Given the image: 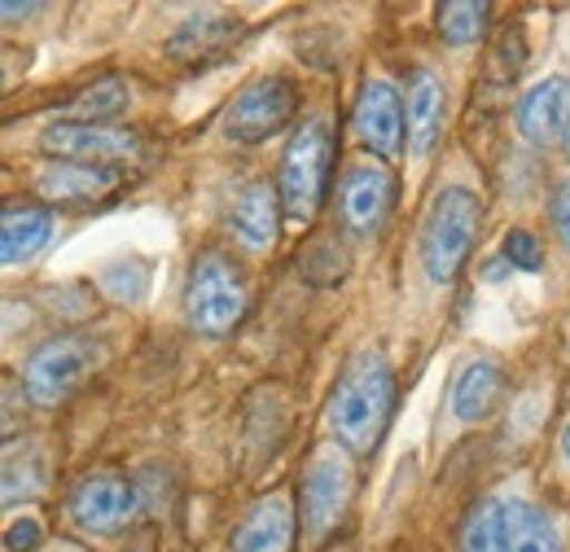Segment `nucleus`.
I'll use <instances>...</instances> for the list:
<instances>
[{"label": "nucleus", "mask_w": 570, "mask_h": 552, "mask_svg": "<svg viewBox=\"0 0 570 552\" xmlns=\"http://www.w3.org/2000/svg\"><path fill=\"white\" fill-rule=\"evenodd\" d=\"M395 413V373L382 351L364 346L338 373L330 395V430L352 456H373Z\"/></svg>", "instance_id": "obj_1"}, {"label": "nucleus", "mask_w": 570, "mask_h": 552, "mask_svg": "<svg viewBox=\"0 0 570 552\" xmlns=\"http://www.w3.org/2000/svg\"><path fill=\"white\" fill-rule=\"evenodd\" d=\"M461 552H562L558 522L518 495L479 500L461 526Z\"/></svg>", "instance_id": "obj_2"}, {"label": "nucleus", "mask_w": 570, "mask_h": 552, "mask_svg": "<svg viewBox=\"0 0 570 552\" xmlns=\"http://www.w3.org/2000/svg\"><path fill=\"white\" fill-rule=\"evenodd\" d=\"M250 312V285L246 273L224 255L203 250L185 276V325L198 338H228Z\"/></svg>", "instance_id": "obj_3"}, {"label": "nucleus", "mask_w": 570, "mask_h": 552, "mask_svg": "<svg viewBox=\"0 0 570 552\" xmlns=\"http://www.w3.org/2000/svg\"><path fill=\"white\" fill-rule=\"evenodd\" d=\"M479 224H483V207L470 189L452 185V189L434 194L426 224H422V264H426L430 280L448 285L461 273V264H465V255L479 237Z\"/></svg>", "instance_id": "obj_4"}, {"label": "nucleus", "mask_w": 570, "mask_h": 552, "mask_svg": "<svg viewBox=\"0 0 570 552\" xmlns=\"http://www.w3.org/2000/svg\"><path fill=\"white\" fill-rule=\"evenodd\" d=\"M330 162H334V137L325 119H307L294 128L282 154V207L289 219H312L325 189H330Z\"/></svg>", "instance_id": "obj_5"}, {"label": "nucleus", "mask_w": 570, "mask_h": 552, "mask_svg": "<svg viewBox=\"0 0 570 552\" xmlns=\"http://www.w3.org/2000/svg\"><path fill=\"white\" fill-rule=\"evenodd\" d=\"M97 364H101V346L92 338H83V334H62V338L40 343L22 364V382H27L31 404L58 408L62 400H71L75 391L83 386V377Z\"/></svg>", "instance_id": "obj_6"}, {"label": "nucleus", "mask_w": 570, "mask_h": 552, "mask_svg": "<svg viewBox=\"0 0 570 552\" xmlns=\"http://www.w3.org/2000/svg\"><path fill=\"white\" fill-rule=\"evenodd\" d=\"M298 115V83L289 75H264L237 92V101L224 110V137L237 145H255L282 132Z\"/></svg>", "instance_id": "obj_7"}, {"label": "nucleus", "mask_w": 570, "mask_h": 552, "mask_svg": "<svg viewBox=\"0 0 570 552\" xmlns=\"http://www.w3.org/2000/svg\"><path fill=\"white\" fill-rule=\"evenodd\" d=\"M40 149L58 154V162H97L119 167L128 158H141L145 140L132 128H106V124H53L40 132Z\"/></svg>", "instance_id": "obj_8"}, {"label": "nucleus", "mask_w": 570, "mask_h": 552, "mask_svg": "<svg viewBox=\"0 0 570 552\" xmlns=\"http://www.w3.org/2000/svg\"><path fill=\"white\" fill-rule=\"evenodd\" d=\"M141 509L137 483L119 479V474H88L83 483H75L67 513L83 535H115L128 526V518Z\"/></svg>", "instance_id": "obj_9"}, {"label": "nucleus", "mask_w": 570, "mask_h": 552, "mask_svg": "<svg viewBox=\"0 0 570 552\" xmlns=\"http://www.w3.org/2000/svg\"><path fill=\"white\" fill-rule=\"evenodd\" d=\"M395 210V176L377 162L352 167L338 185V219L352 237H377Z\"/></svg>", "instance_id": "obj_10"}, {"label": "nucleus", "mask_w": 570, "mask_h": 552, "mask_svg": "<svg viewBox=\"0 0 570 552\" xmlns=\"http://www.w3.org/2000/svg\"><path fill=\"white\" fill-rule=\"evenodd\" d=\"M352 128L360 145L377 158H395L409 137V115H404V97L386 83V79H368L360 88L356 110H352Z\"/></svg>", "instance_id": "obj_11"}, {"label": "nucleus", "mask_w": 570, "mask_h": 552, "mask_svg": "<svg viewBox=\"0 0 570 552\" xmlns=\"http://www.w3.org/2000/svg\"><path fill=\"white\" fill-rule=\"evenodd\" d=\"M347 500H352V470L330 452L316 456L303 474V526L312 535H325L347 513Z\"/></svg>", "instance_id": "obj_12"}, {"label": "nucleus", "mask_w": 570, "mask_h": 552, "mask_svg": "<svg viewBox=\"0 0 570 552\" xmlns=\"http://www.w3.org/2000/svg\"><path fill=\"white\" fill-rule=\"evenodd\" d=\"M282 189H273L268 180H250L237 189L233 210H228V228L233 237L246 246V250H268L277 241V228H282Z\"/></svg>", "instance_id": "obj_13"}, {"label": "nucleus", "mask_w": 570, "mask_h": 552, "mask_svg": "<svg viewBox=\"0 0 570 552\" xmlns=\"http://www.w3.org/2000/svg\"><path fill=\"white\" fill-rule=\"evenodd\" d=\"M119 185H124V171L97 167V162H45V171L36 176V194L45 203H83V198L115 194Z\"/></svg>", "instance_id": "obj_14"}, {"label": "nucleus", "mask_w": 570, "mask_h": 552, "mask_svg": "<svg viewBox=\"0 0 570 552\" xmlns=\"http://www.w3.org/2000/svg\"><path fill=\"white\" fill-rule=\"evenodd\" d=\"M570 128V83L567 79H544L518 101V132L531 145H553Z\"/></svg>", "instance_id": "obj_15"}, {"label": "nucleus", "mask_w": 570, "mask_h": 552, "mask_svg": "<svg viewBox=\"0 0 570 552\" xmlns=\"http://www.w3.org/2000/svg\"><path fill=\"white\" fill-rule=\"evenodd\" d=\"M504 400V373H500L497 359H470L461 364V373L452 377V391H448V404L452 416L474 425V421H488Z\"/></svg>", "instance_id": "obj_16"}, {"label": "nucleus", "mask_w": 570, "mask_h": 552, "mask_svg": "<svg viewBox=\"0 0 570 552\" xmlns=\"http://www.w3.org/2000/svg\"><path fill=\"white\" fill-rule=\"evenodd\" d=\"M246 36V22L233 18V13H194L180 22V31L167 40V53L176 62H203L224 53L228 45H237Z\"/></svg>", "instance_id": "obj_17"}, {"label": "nucleus", "mask_w": 570, "mask_h": 552, "mask_svg": "<svg viewBox=\"0 0 570 552\" xmlns=\"http://www.w3.org/2000/svg\"><path fill=\"white\" fill-rule=\"evenodd\" d=\"M289 544H294V509L285 495H268L242 518L228 552H289Z\"/></svg>", "instance_id": "obj_18"}, {"label": "nucleus", "mask_w": 570, "mask_h": 552, "mask_svg": "<svg viewBox=\"0 0 570 552\" xmlns=\"http://www.w3.org/2000/svg\"><path fill=\"white\" fill-rule=\"evenodd\" d=\"M443 79L434 70L417 67L409 75V88H404V115H409V149L422 158L434 149L439 128H443Z\"/></svg>", "instance_id": "obj_19"}, {"label": "nucleus", "mask_w": 570, "mask_h": 552, "mask_svg": "<svg viewBox=\"0 0 570 552\" xmlns=\"http://www.w3.org/2000/svg\"><path fill=\"white\" fill-rule=\"evenodd\" d=\"M53 241V215L45 207H4V233H0V259L4 268H18L36 259Z\"/></svg>", "instance_id": "obj_20"}, {"label": "nucleus", "mask_w": 570, "mask_h": 552, "mask_svg": "<svg viewBox=\"0 0 570 552\" xmlns=\"http://www.w3.org/2000/svg\"><path fill=\"white\" fill-rule=\"evenodd\" d=\"M124 106H128V83H124L119 75H106V79L83 83L67 106H58V119H62V124H106V119H115Z\"/></svg>", "instance_id": "obj_21"}, {"label": "nucleus", "mask_w": 570, "mask_h": 552, "mask_svg": "<svg viewBox=\"0 0 570 552\" xmlns=\"http://www.w3.org/2000/svg\"><path fill=\"white\" fill-rule=\"evenodd\" d=\"M488 18H492V9H488V4H474V0H448V4L434 9V27H439V36H443L448 45H470V40H479L483 27H488Z\"/></svg>", "instance_id": "obj_22"}, {"label": "nucleus", "mask_w": 570, "mask_h": 552, "mask_svg": "<svg viewBox=\"0 0 570 552\" xmlns=\"http://www.w3.org/2000/svg\"><path fill=\"white\" fill-rule=\"evenodd\" d=\"M343 268H347V255H343V246L334 237H316L298 255V273H303V280H312V285H338Z\"/></svg>", "instance_id": "obj_23"}, {"label": "nucleus", "mask_w": 570, "mask_h": 552, "mask_svg": "<svg viewBox=\"0 0 570 552\" xmlns=\"http://www.w3.org/2000/svg\"><path fill=\"white\" fill-rule=\"evenodd\" d=\"M504 264L518 268V273H540V268H544V246H540V237L527 233V228L504 233Z\"/></svg>", "instance_id": "obj_24"}, {"label": "nucleus", "mask_w": 570, "mask_h": 552, "mask_svg": "<svg viewBox=\"0 0 570 552\" xmlns=\"http://www.w3.org/2000/svg\"><path fill=\"white\" fill-rule=\"evenodd\" d=\"M518 70H522V36L504 31L497 40V49H492V79H497V88H509L518 79Z\"/></svg>", "instance_id": "obj_25"}, {"label": "nucleus", "mask_w": 570, "mask_h": 552, "mask_svg": "<svg viewBox=\"0 0 570 552\" xmlns=\"http://www.w3.org/2000/svg\"><path fill=\"white\" fill-rule=\"evenodd\" d=\"M167 491H171V479H167V470H145L141 479H137V500H141V509L149 513H163L167 509Z\"/></svg>", "instance_id": "obj_26"}, {"label": "nucleus", "mask_w": 570, "mask_h": 552, "mask_svg": "<svg viewBox=\"0 0 570 552\" xmlns=\"http://www.w3.org/2000/svg\"><path fill=\"white\" fill-rule=\"evenodd\" d=\"M553 228H558V241H562V250L570 255V180H562L558 189H553Z\"/></svg>", "instance_id": "obj_27"}, {"label": "nucleus", "mask_w": 570, "mask_h": 552, "mask_svg": "<svg viewBox=\"0 0 570 552\" xmlns=\"http://www.w3.org/2000/svg\"><path fill=\"white\" fill-rule=\"evenodd\" d=\"M40 544V522H31V518H22V522H13L9 526V549L13 552H27Z\"/></svg>", "instance_id": "obj_28"}, {"label": "nucleus", "mask_w": 570, "mask_h": 552, "mask_svg": "<svg viewBox=\"0 0 570 552\" xmlns=\"http://www.w3.org/2000/svg\"><path fill=\"white\" fill-rule=\"evenodd\" d=\"M36 9H40V4H4V18H9V22H13V18H31Z\"/></svg>", "instance_id": "obj_29"}, {"label": "nucleus", "mask_w": 570, "mask_h": 552, "mask_svg": "<svg viewBox=\"0 0 570 552\" xmlns=\"http://www.w3.org/2000/svg\"><path fill=\"white\" fill-rule=\"evenodd\" d=\"M562 447H567V456H570V425H567V434H562Z\"/></svg>", "instance_id": "obj_30"}, {"label": "nucleus", "mask_w": 570, "mask_h": 552, "mask_svg": "<svg viewBox=\"0 0 570 552\" xmlns=\"http://www.w3.org/2000/svg\"><path fill=\"white\" fill-rule=\"evenodd\" d=\"M567 154H570V128H567Z\"/></svg>", "instance_id": "obj_31"}]
</instances>
